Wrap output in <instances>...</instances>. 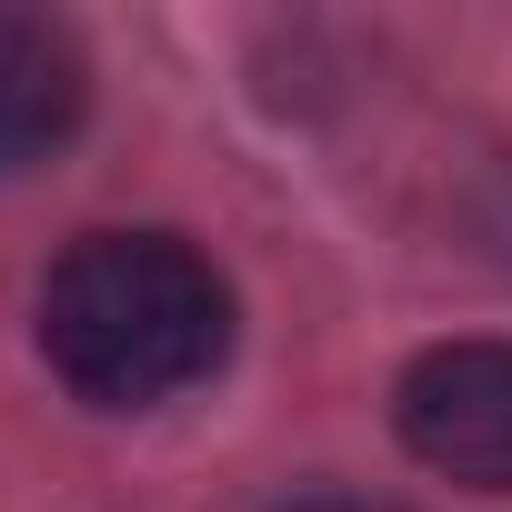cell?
I'll return each instance as SVG.
<instances>
[{"label":"cell","instance_id":"cell-3","mask_svg":"<svg viewBox=\"0 0 512 512\" xmlns=\"http://www.w3.org/2000/svg\"><path fill=\"white\" fill-rule=\"evenodd\" d=\"M91 101V61L61 21L0 11V171H31L41 151H61L81 131Z\"/></svg>","mask_w":512,"mask_h":512},{"label":"cell","instance_id":"cell-2","mask_svg":"<svg viewBox=\"0 0 512 512\" xmlns=\"http://www.w3.org/2000/svg\"><path fill=\"white\" fill-rule=\"evenodd\" d=\"M392 422H402L412 462H432L472 492H512V342H432L402 372Z\"/></svg>","mask_w":512,"mask_h":512},{"label":"cell","instance_id":"cell-1","mask_svg":"<svg viewBox=\"0 0 512 512\" xmlns=\"http://www.w3.org/2000/svg\"><path fill=\"white\" fill-rule=\"evenodd\" d=\"M221 352L231 292L181 231H91L41 282V362L101 412H151Z\"/></svg>","mask_w":512,"mask_h":512},{"label":"cell","instance_id":"cell-4","mask_svg":"<svg viewBox=\"0 0 512 512\" xmlns=\"http://www.w3.org/2000/svg\"><path fill=\"white\" fill-rule=\"evenodd\" d=\"M282 512H402V502H362V492H302V502H282Z\"/></svg>","mask_w":512,"mask_h":512}]
</instances>
